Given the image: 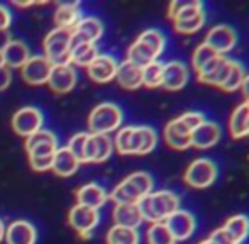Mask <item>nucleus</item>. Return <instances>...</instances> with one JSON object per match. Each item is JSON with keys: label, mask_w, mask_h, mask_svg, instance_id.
I'll list each match as a JSON object with an SVG mask.
<instances>
[{"label": "nucleus", "mask_w": 249, "mask_h": 244, "mask_svg": "<svg viewBox=\"0 0 249 244\" xmlns=\"http://www.w3.org/2000/svg\"><path fill=\"white\" fill-rule=\"evenodd\" d=\"M180 197L171 190H156L146 195L141 202L138 204L139 212H141L142 222L149 224H158L164 222L171 214L180 209Z\"/></svg>", "instance_id": "nucleus-1"}, {"label": "nucleus", "mask_w": 249, "mask_h": 244, "mask_svg": "<svg viewBox=\"0 0 249 244\" xmlns=\"http://www.w3.org/2000/svg\"><path fill=\"white\" fill-rule=\"evenodd\" d=\"M205 114L198 110H188V112L178 116L177 119L170 121L164 125V141L171 149L183 151L192 146V132L205 121Z\"/></svg>", "instance_id": "nucleus-2"}, {"label": "nucleus", "mask_w": 249, "mask_h": 244, "mask_svg": "<svg viewBox=\"0 0 249 244\" xmlns=\"http://www.w3.org/2000/svg\"><path fill=\"white\" fill-rule=\"evenodd\" d=\"M154 188V182L149 173L136 172L125 176L114 190L110 192L108 198L114 204H139L146 195H149Z\"/></svg>", "instance_id": "nucleus-3"}, {"label": "nucleus", "mask_w": 249, "mask_h": 244, "mask_svg": "<svg viewBox=\"0 0 249 244\" xmlns=\"http://www.w3.org/2000/svg\"><path fill=\"white\" fill-rule=\"evenodd\" d=\"M124 114L121 107L112 102L99 104L89 116V127L92 134H110L122 124Z\"/></svg>", "instance_id": "nucleus-4"}, {"label": "nucleus", "mask_w": 249, "mask_h": 244, "mask_svg": "<svg viewBox=\"0 0 249 244\" xmlns=\"http://www.w3.org/2000/svg\"><path fill=\"white\" fill-rule=\"evenodd\" d=\"M44 54L53 66L70 65V51H71V31L54 27L44 37Z\"/></svg>", "instance_id": "nucleus-5"}, {"label": "nucleus", "mask_w": 249, "mask_h": 244, "mask_svg": "<svg viewBox=\"0 0 249 244\" xmlns=\"http://www.w3.org/2000/svg\"><path fill=\"white\" fill-rule=\"evenodd\" d=\"M219 168L217 165L209 158H198L188 165L185 170V183L195 190H203V188L212 187V183L217 180Z\"/></svg>", "instance_id": "nucleus-6"}, {"label": "nucleus", "mask_w": 249, "mask_h": 244, "mask_svg": "<svg viewBox=\"0 0 249 244\" xmlns=\"http://www.w3.org/2000/svg\"><path fill=\"white\" fill-rule=\"evenodd\" d=\"M203 43H205L212 51H215L217 54L226 56L227 53H231V51L236 48L237 33H236V29H232L231 26L219 24V26H213L212 29L207 33Z\"/></svg>", "instance_id": "nucleus-7"}, {"label": "nucleus", "mask_w": 249, "mask_h": 244, "mask_svg": "<svg viewBox=\"0 0 249 244\" xmlns=\"http://www.w3.org/2000/svg\"><path fill=\"white\" fill-rule=\"evenodd\" d=\"M168 231L171 232L173 239L177 243L187 241L194 236L195 229H197V221H195V215L188 210L183 209H178L175 214H171L170 217L164 221Z\"/></svg>", "instance_id": "nucleus-8"}, {"label": "nucleus", "mask_w": 249, "mask_h": 244, "mask_svg": "<svg viewBox=\"0 0 249 244\" xmlns=\"http://www.w3.org/2000/svg\"><path fill=\"white\" fill-rule=\"evenodd\" d=\"M12 129L16 131V134L29 138L34 132L43 129V114L39 109H34V107L19 109L12 117Z\"/></svg>", "instance_id": "nucleus-9"}, {"label": "nucleus", "mask_w": 249, "mask_h": 244, "mask_svg": "<svg viewBox=\"0 0 249 244\" xmlns=\"http://www.w3.org/2000/svg\"><path fill=\"white\" fill-rule=\"evenodd\" d=\"M99 210H93V209L83 207V205H73L71 210H70L68 221L70 226L78 232L82 238H90L92 231L99 224Z\"/></svg>", "instance_id": "nucleus-10"}, {"label": "nucleus", "mask_w": 249, "mask_h": 244, "mask_svg": "<svg viewBox=\"0 0 249 244\" xmlns=\"http://www.w3.org/2000/svg\"><path fill=\"white\" fill-rule=\"evenodd\" d=\"M114 151V142L107 134H92L90 132L85 142V158L83 163H104L110 158Z\"/></svg>", "instance_id": "nucleus-11"}, {"label": "nucleus", "mask_w": 249, "mask_h": 244, "mask_svg": "<svg viewBox=\"0 0 249 244\" xmlns=\"http://www.w3.org/2000/svg\"><path fill=\"white\" fill-rule=\"evenodd\" d=\"M104 34V24L97 17H82L75 27L71 29V46L82 43H93Z\"/></svg>", "instance_id": "nucleus-12"}, {"label": "nucleus", "mask_w": 249, "mask_h": 244, "mask_svg": "<svg viewBox=\"0 0 249 244\" xmlns=\"http://www.w3.org/2000/svg\"><path fill=\"white\" fill-rule=\"evenodd\" d=\"M229 63L231 58L227 56H215L212 61H209L202 70L197 73L198 80L202 83L207 85H213V87H222L224 82L227 78V73H229Z\"/></svg>", "instance_id": "nucleus-13"}, {"label": "nucleus", "mask_w": 249, "mask_h": 244, "mask_svg": "<svg viewBox=\"0 0 249 244\" xmlns=\"http://www.w3.org/2000/svg\"><path fill=\"white\" fill-rule=\"evenodd\" d=\"M53 65L44 56H31L26 65L20 68L24 82L29 85H43L48 83V78L51 75Z\"/></svg>", "instance_id": "nucleus-14"}, {"label": "nucleus", "mask_w": 249, "mask_h": 244, "mask_svg": "<svg viewBox=\"0 0 249 244\" xmlns=\"http://www.w3.org/2000/svg\"><path fill=\"white\" fill-rule=\"evenodd\" d=\"M188 68L185 63L181 61H168L163 66V82L161 87L170 92H178V90L185 88L188 83Z\"/></svg>", "instance_id": "nucleus-15"}, {"label": "nucleus", "mask_w": 249, "mask_h": 244, "mask_svg": "<svg viewBox=\"0 0 249 244\" xmlns=\"http://www.w3.org/2000/svg\"><path fill=\"white\" fill-rule=\"evenodd\" d=\"M48 85L54 93H68L76 85V71L71 65H59L53 66L51 75L48 78Z\"/></svg>", "instance_id": "nucleus-16"}, {"label": "nucleus", "mask_w": 249, "mask_h": 244, "mask_svg": "<svg viewBox=\"0 0 249 244\" xmlns=\"http://www.w3.org/2000/svg\"><path fill=\"white\" fill-rule=\"evenodd\" d=\"M222 136V127L217 122L205 119L192 132V146L197 149H209L219 142Z\"/></svg>", "instance_id": "nucleus-17"}, {"label": "nucleus", "mask_w": 249, "mask_h": 244, "mask_svg": "<svg viewBox=\"0 0 249 244\" xmlns=\"http://www.w3.org/2000/svg\"><path fill=\"white\" fill-rule=\"evenodd\" d=\"M158 144V134L151 125H134L131 138V155H149Z\"/></svg>", "instance_id": "nucleus-18"}, {"label": "nucleus", "mask_w": 249, "mask_h": 244, "mask_svg": "<svg viewBox=\"0 0 249 244\" xmlns=\"http://www.w3.org/2000/svg\"><path fill=\"white\" fill-rule=\"evenodd\" d=\"M119 63L110 54H99L87 68L89 76L97 83H108L115 78Z\"/></svg>", "instance_id": "nucleus-19"}, {"label": "nucleus", "mask_w": 249, "mask_h": 244, "mask_svg": "<svg viewBox=\"0 0 249 244\" xmlns=\"http://www.w3.org/2000/svg\"><path fill=\"white\" fill-rule=\"evenodd\" d=\"M56 149H58V141L43 142V144H37L34 148H31L27 151L31 168L34 172H48V170H51Z\"/></svg>", "instance_id": "nucleus-20"}, {"label": "nucleus", "mask_w": 249, "mask_h": 244, "mask_svg": "<svg viewBox=\"0 0 249 244\" xmlns=\"http://www.w3.org/2000/svg\"><path fill=\"white\" fill-rule=\"evenodd\" d=\"M5 243L7 244H36L37 232L34 226L27 221H16L5 227Z\"/></svg>", "instance_id": "nucleus-21"}, {"label": "nucleus", "mask_w": 249, "mask_h": 244, "mask_svg": "<svg viewBox=\"0 0 249 244\" xmlns=\"http://www.w3.org/2000/svg\"><path fill=\"white\" fill-rule=\"evenodd\" d=\"M107 200L108 193L105 192L104 187H100L97 183H87L76 192V204L93 209V210H99Z\"/></svg>", "instance_id": "nucleus-22"}, {"label": "nucleus", "mask_w": 249, "mask_h": 244, "mask_svg": "<svg viewBox=\"0 0 249 244\" xmlns=\"http://www.w3.org/2000/svg\"><path fill=\"white\" fill-rule=\"evenodd\" d=\"M112 217H114L115 226H122V227L138 229L142 224L138 204H115Z\"/></svg>", "instance_id": "nucleus-23"}, {"label": "nucleus", "mask_w": 249, "mask_h": 244, "mask_svg": "<svg viewBox=\"0 0 249 244\" xmlns=\"http://www.w3.org/2000/svg\"><path fill=\"white\" fill-rule=\"evenodd\" d=\"M115 80L119 85L125 90H138L142 87V68L132 65L131 61H122L117 66V73H115Z\"/></svg>", "instance_id": "nucleus-24"}, {"label": "nucleus", "mask_w": 249, "mask_h": 244, "mask_svg": "<svg viewBox=\"0 0 249 244\" xmlns=\"http://www.w3.org/2000/svg\"><path fill=\"white\" fill-rule=\"evenodd\" d=\"M80 166V161L76 159V156L70 151L68 148H58L54 153V158H53V166L51 170L58 176H71L73 173H76Z\"/></svg>", "instance_id": "nucleus-25"}, {"label": "nucleus", "mask_w": 249, "mask_h": 244, "mask_svg": "<svg viewBox=\"0 0 249 244\" xmlns=\"http://www.w3.org/2000/svg\"><path fill=\"white\" fill-rule=\"evenodd\" d=\"M31 58L29 48L22 41H10L2 51V61L7 68H22Z\"/></svg>", "instance_id": "nucleus-26"}, {"label": "nucleus", "mask_w": 249, "mask_h": 244, "mask_svg": "<svg viewBox=\"0 0 249 244\" xmlns=\"http://www.w3.org/2000/svg\"><path fill=\"white\" fill-rule=\"evenodd\" d=\"M229 132L234 139L249 136V102H243L229 117Z\"/></svg>", "instance_id": "nucleus-27"}, {"label": "nucleus", "mask_w": 249, "mask_h": 244, "mask_svg": "<svg viewBox=\"0 0 249 244\" xmlns=\"http://www.w3.org/2000/svg\"><path fill=\"white\" fill-rule=\"evenodd\" d=\"M82 19V12H80V3L73 2V3H61L58 5L54 12V22L56 27L59 29H70L78 24V20Z\"/></svg>", "instance_id": "nucleus-28"}, {"label": "nucleus", "mask_w": 249, "mask_h": 244, "mask_svg": "<svg viewBox=\"0 0 249 244\" xmlns=\"http://www.w3.org/2000/svg\"><path fill=\"white\" fill-rule=\"evenodd\" d=\"M222 227L234 244H243L249 236V217L244 214L232 215L231 219H227Z\"/></svg>", "instance_id": "nucleus-29"}, {"label": "nucleus", "mask_w": 249, "mask_h": 244, "mask_svg": "<svg viewBox=\"0 0 249 244\" xmlns=\"http://www.w3.org/2000/svg\"><path fill=\"white\" fill-rule=\"evenodd\" d=\"M203 10H205V7L198 0H194V2H178L177 0V2H171L168 7V17L173 22H178V20H185L188 17L197 16Z\"/></svg>", "instance_id": "nucleus-30"}, {"label": "nucleus", "mask_w": 249, "mask_h": 244, "mask_svg": "<svg viewBox=\"0 0 249 244\" xmlns=\"http://www.w3.org/2000/svg\"><path fill=\"white\" fill-rule=\"evenodd\" d=\"M127 61H131L132 65L139 66V68H144V66H148L149 63L158 61V56L148 44L136 39L127 50Z\"/></svg>", "instance_id": "nucleus-31"}, {"label": "nucleus", "mask_w": 249, "mask_h": 244, "mask_svg": "<svg viewBox=\"0 0 249 244\" xmlns=\"http://www.w3.org/2000/svg\"><path fill=\"white\" fill-rule=\"evenodd\" d=\"M99 56V50H97V44L93 43H82L71 46L70 51V65L83 66V68H89L90 63Z\"/></svg>", "instance_id": "nucleus-32"}, {"label": "nucleus", "mask_w": 249, "mask_h": 244, "mask_svg": "<svg viewBox=\"0 0 249 244\" xmlns=\"http://www.w3.org/2000/svg\"><path fill=\"white\" fill-rule=\"evenodd\" d=\"M141 236L138 229L122 227V226H112L107 232V244H139Z\"/></svg>", "instance_id": "nucleus-33"}, {"label": "nucleus", "mask_w": 249, "mask_h": 244, "mask_svg": "<svg viewBox=\"0 0 249 244\" xmlns=\"http://www.w3.org/2000/svg\"><path fill=\"white\" fill-rule=\"evenodd\" d=\"M246 76V70L241 65L237 60H231L229 63V73H227V78L224 82V85L220 88L224 92H236V90H241V85H243V80Z\"/></svg>", "instance_id": "nucleus-34"}, {"label": "nucleus", "mask_w": 249, "mask_h": 244, "mask_svg": "<svg viewBox=\"0 0 249 244\" xmlns=\"http://www.w3.org/2000/svg\"><path fill=\"white\" fill-rule=\"evenodd\" d=\"M163 66L164 63H161L160 60L144 66L142 68V85L148 87V88L161 87V82H163Z\"/></svg>", "instance_id": "nucleus-35"}, {"label": "nucleus", "mask_w": 249, "mask_h": 244, "mask_svg": "<svg viewBox=\"0 0 249 244\" xmlns=\"http://www.w3.org/2000/svg\"><path fill=\"white\" fill-rule=\"evenodd\" d=\"M146 241L148 244H177L164 222L149 226V229L146 231Z\"/></svg>", "instance_id": "nucleus-36"}, {"label": "nucleus", "mask_w": 249, "mask_h": 244, "mask_svg": "<svg viewBox=\"0 0 249 244\" xmlns=\"http://www.w3.org/2000/svg\"><path fill=\"white\" fill-rule=\"evenodd\" d=\"M138 39L142 41L144 44H148L151 50L156 53L158 58L163 54L164 48H166V37H164V34L158 29H146L144 33L139 34Z\"/></svg>", "instance_id": "nucleus-37"}, {"label": "nucleus", "mask_w": 249, "mask_h": 244, "mask_svg": "<svg viewBox=\"0 0 249 244\" xmlns=\"http://www.w3.org/2000/svg\"><path fill=\"white\" fill-rule=\"evenodd\" d=\"M205 20H207V14H205V10H203V12L197 14V16L188 17V19H185V20H178V22H173V24H175V29H177L178 33L194 34L202 29Z\"/></svg>", "instance_id": "nucleus-38"}, {"label": "nucleus", "mask_w": 249, "mask_h": 244, "mask_svg": "<svg viewBox=\"0 0 249 244\" xmlns=\"http://www.w3.org/2000/svg\"><path fill=\"white\" fill-rule=\"evenodd\" d=\"M132 127L134 125H125V127L119 129L115 134L114 148L117 149V153L121 155H131V138H132Z\"/></svg>", "instance_id": "nucleus-39"}, {"label": "nucleus", "mask_w": 249, "mask_h": 244, "mask_svg": "<svg viewBox=\"0 0 249 244\" xmlns=\"http://www.w3.org/2000/svg\"><path fill=\"white\" fill-rule=\"evenodd\" d=\"M215 56H219V54L215 53V51H212L209 46H207L205 43H202L197 50L194 51V56H192V65H194V70L195 71H200V70L203 68V66L207 65L209 61H212Z\"/></svg>", "instance_id": "nucleus-40"}, {"label": "nucleus", "mask_w": 249, "mask_h": 244, "mask_svg": "<svg viewBox=\"0 0 249 244\" xmlns=\"http://www.w3.org/2000/svg\"><path fill=\"white\" fill-rule=\"evenodd\" d=\"M87 138H89V132H78V134H75L71 139H70L68 146H66V148L76 156V159H78L80 163H83V158H85Z\"/></svg>", "instance_id": "nucleus-41"}, {"label": "nucleus", "mask_w": 249, "mask_h": 244, "mask_svg": "<svg viewBox=\"0 0 249 244\" xmlns=\"http://www.w3.org/2000/svg\"><path fill=\"white\" fill-rule=\"evenodd\" d=\"M51 141H58L56 136L53 134L51 131H44V129H39L37 132H34L33 136L26 138V151H29L31 148L37 144H43V142H51Z\"/></svg>", "instance_id": "nucleus-42"}, {"label": "nucleus", "mask_w": 249, "mask_h": 244, "mask_svg": "<svg viewBox=\"0 0 249 244\" xmlns=\"http://www.w3.org/2000/svg\"><path fill=\"white\" fill-rule=\"evenodd\" d=\"M207 241L210 244H234L232 239L229 238V234L224 231V227H219V229H215V231H212V234L207 238Z\"/></svg>", "instance_id": "nucleus-43"}, {"label": "nucleus", "mask_w": 249, "mask_h": 244, "mask_svg": "<svg viewBox=\"0 0 249 244\" xmlns=\"http://www.w3.org/2000/svg\"><path fill=\"white\" fill-rule=\"evenodd\" d=\"M12 82V71L5 65H0V92L5 90Z\"/></svg>", "instance_id": "nucleus-44"}, {"label": "nucleus", "mask_w": 249, "mask_h": 244, "mask_svg": "<svg viewBox=\"0 0 249 244\" xmlns=\"http://www.w3.org/2000/svg\"><path fill=\"white\" fill-rule=\"evenodd\" d=\"M10 24H12V14L7 10V7L0 5V31H9Z\"/></svg>", "instance_id": "nucleus-45"}, {"label": "nucleus", "mask_w": 249, "mask_h": 244, "mask_svg": "<svg viewBox=\"0 0 249 244\" xmlns=\"http://www.w3.org/2000/svg\"><path fill=\"white\" fill-rule=\"evenodd\" d=\"M10 34H9V31H0V53H2L3 50L7 48V44L10 43Z\"/></svg>", "instance_id": "nucleus-46"}, {"label": "nucleus", "mask_w": 249, "mask_h": 244, "mask_svg": "<svg viewBox=\"0 0 249 244\" xmlns=\"http://www.w3.org/2000/svg\"><path fill=\"white\" fill-rule=\"evenodd\" d=\"M241 92H243L246 102H249V73H246V76H244L243 85H241Z\"/></svg>", "instance_id": "nucleus-47"}, {"label": "nucleus", "mask_w": 249, "mask_h": 244, "mask_svg": "<svg viewBox=\"0 0 249 244\" xmlns=\"http://www.w3.org/2000/svg\"><path fill=\"white\" fill-rule=\"evenodd\" d=\"M12 3H14L16 7H31V5H34L36 2H16V0H14Z\"/></svg>", "instance_id": "nucleus-48"}, {"label": "nucleus", "mask_w": 249, "mask_h": 244, "mask_svg": "<svg viewBox=\"0 0 249 244\" xmlns=\"http://www.w3.org/2000/svg\"><path fill=\"white\" fill-rule=\"evenodd\" d=\"M3 238H5V226H3V222L0 221V243H2Z\"/></svg>", "instance_id": "nucleus-49"}, {"label": "nucleus", "mask_w": 249, "mask_h": 244, "mask_svg": "<svg viewBox=\"0 0 249 244\" xmlns=\"http://www.w3.org/2000/svg\"><path fill=\"white\" fill-rule=\"evenodd\" d=\"M198 244H210V243H209V241H207V239H203V241H200Z\"/></svg>", "instance_id": "nucleus-50"}, {"label": "nucleus", "mask_w": 249, "mask_h": 244, "mask_svg": "<svg viewBox=\"0 0 249 244\" xmlns=\"http://www.w3.org/2000/svg\"><path fill=\"white\" fill-rule=\"evenodd\" d=\"M0 65H3V61H2V53H0Z\"/></svg>", "instance_id": "nucleus-51"}]
</instances>
